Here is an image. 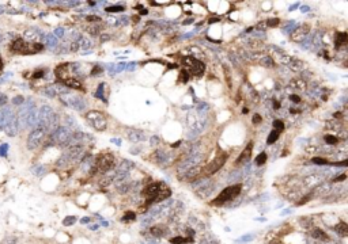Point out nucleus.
<instances>
[{
  "mask_svg": "<svg viewBox=\"0 0 348 244\" xmlns=\"http://www.w3.org/2000/svg\"><path fill=\"white\" fill-rule=\"evenodd\" d=\"M279 23H280V20H279L278 18H272V19H268L267 25H268L269 27H276V26L279 25Z\"/></svg>",
  "mask_w": 348,
  "mask_h": 244,
  "instance_id": "nucleus-35",
  "label": "nucleus"
},
{
  "mask_svg": "<svg viewBox=\"0 0 348 244\" xmlns=\"http://www.w3.org/2000/svg\"><path fill=\"white\" fill-rule=\"evenodd\" d=\"M190 23H192V19H186V20H184V25H190Z\"/></svg>",
  "mask_w": 348,
  "mask_h": 244,
  "instance_id": "nucleus-55",
  "label": "nucleus"
},
{
  "mask_svg": "<svg viewBox=\"0 0 348 244\" xmlns=\"http://www.w3.org/2000/svg\"><path fill=\"white\" fill-rule=\"evenodd\" d=\"M88 221H90V218H88V217H84V218H82V224H87Z\"/></svg>",
  "mask_w": 348,
  "mask_h": 244,
  "instance_id": "nucleus-53",
  "label": "nucleus"
},
{
  "mask_svg": "<svg viewBox=\"0 0 348 244\" xmlns=\"http://www.w3.org/2000/svg\"><path fill=\"white\" fill-rule=\"evenodd\" d=\"M219 20H220L219 18H211V19H210V23H216V22H219Z\"/></svg>",
  "mask_w": 348,
  "mask_h": 244,
  "instance_id": "nucleus-52",
  "label": "nucleus"
},
{
  "mask_svg": "<svg viewBox=\"0 0 348 244\" xmlns=\"http://www.w3.org/2000/svg\"><path fill=\"white\" fill-rule=\"evenodd\" d=\"M2 69H3V60L0 58V72H2Z\"/></svg>",
  "mask_w": 348,
  "mask_h": 244,
  "instance_id": "nucleus-59",
  "label": "nucleus"
},
{
  "mask_svg": "<svg viewBox=\"0 0 348 244\" xmlns=\"http://www.w3.org/2000/svg\"><path fill=\"white\" fill-rule=\"evenodd\" d=\"M189 69H190V72H192V75H194V76H201V75L204 73V71H206V65L201 63V61H199V60H196V58H194L192 67H190Z\"/></svg>",
  "mask_w": 348,
  "mask_h": 244,
  "instance_id": "nucleus-13",
  "label": "nucleus"
},
{
  "mask_svg": "<svg viewBox=\"0 0 348 244\" xmlns=\"http://www.w3.org/2000/svg\"><path fill=\"white\" fill-rule=\"evenodd\" d=\"M296 27H298V26H296V23H295V22H290L288 25L284 27V31H287V33H291V31H294V30L296 29Z\"/></svg>",
  "mask_w": 348,
  "mask_h": 244,
  "instance_id": "nucleus-34",
  "label": "nucleus"
},
{
  "mask_svg": "<svg viewBox=\"0 0 348 244\" xmlns=\"http://www.w3.org/2000/svg\"><path fill=\"white\" fill-rule=\"evenodd\" d=\"M152 157H154V160L156 161V163H163V161H168V153L165 152V151H155L154 155H152Z\"/></svg>",
  "mask_w": 348,
  "mask_h": 244,
  "instance_id": "nucleus-16",
  "label": "nucleus"
},
{
  "mask_svg": "<svg viewBox=\"0 0 348 244\" xmlns=\"http://www.w3.org/2000/svg\"><path fill=\"white\" fill-rule=\"evenodd\" d=\"M63 83L67 85V87L70 88H75V90H83V87H82V83L79 80H76V79H72V77H67L66 80H63Z\"/></svg>",
  "mask_w": 348,
  "mask_h": 244,
  "instance_id": "nucleus-15",
  "label": "nucleus"
},
{
  "mask_svg": "<svg viewBox=\"0 0 348 244\" xmlns=\"http://www.w3.org/2000/svg\"><path fill=\"white\" fill-rule=\"evenodd\" d=\"M260 122H261V115L260 114H254L253 115V123H254V125H258Z\"/></svg>",
  "mask_w": 348,
  "mask_h": 244,
  "instance_id": "nucleus-41",
  "label": "nucleus"
},
{
  "mask_svg": "<svg viewBox=\"0 0 348 244\" xmlns=\"http://www.w3.org/2000/svg\"><path fill=\"white\" fill-rule=\"evenodd\" d=\"M71 136H72V133H71L70 128L61 126V128H57L56 130H54V133L52 134V140H53V143H56V144H68Z\"/></svg>",
  "mask_w": 348,
  "mask_h": 244,
  "instance_id": "nucleus-6",
  "label": "nucleus"
},
{
  "mask_svg": "<svg viewBox=\"0 0 348 244\" xmlns=\"http://www.w3.org/2000/svg\"><path fill=\"white\" fill-rule=\"evenodd\" d=\"M313 163L314 164H318V166H325V164H328V160L326 159H322V157H313Z\"/></svg>",
  "mask_w": 348,
  "mask_h": 244,
  "instance_id": "nucleus-31",
  "label": "nucleus"
},
{
  "mask_svg": "<svg viewBox=\"0 0 348 244\" xmlns=\"http://www.w3.org/2000/svg\"><path fill=\"white\" fill-rule=\"evenodd\" d=\"M346 178H347V176H346V175H342V176H339V178H336V179H335V182H343L344 179H346Z\"/></svg>",
  "mask_w": 348,
  "mask_h": 244,
  "instance_id": "nucleus-50",
  "label": "nucleus"
},
{
  "mask_svg": "<svg viewBox=\"0 0 348 244\" xmlns=\"http://www.w3.org/2000/svg\"><path fill=\"white\" fill-rule=\"evenodd\" d=\"M151 145H156V144H159V139L156 136H154V137H151Z\"/></svg>",
  "mask_w": 348,
  "mask_h": 244,
  "instance_id": "nucleus-44",
  "label": "nucleus"
},
{
  "mask_svg": "<svg viewBox=\"0 0 348 244\" xmlns=\"http://www.w3.org/2000/svg\"><path fill=\"white\" fill-rule=\"evenodd\" d=\"M333 117H335V118H340V117H342V113H335Z\"/></svg>",
  "mask_w": 348,
  "mask_h": 244,
  "instance_id": "nucleus-57",
  "label": "nucleus"
},
{
  "mask_svg": "<svg viewBox=\"0 0 348 244\" xmlns=\"http://www.w3.org/2000/svg\"><path fill=\"white\" fill-rule=\"evenodd\" d=\"M124 68H125V64H124V63H120V64L117 65V68H116V71H117V72H120V71H122V69H124Z\"/></svg>",
  "mask_w": 348,
  "mask_h": 244,
  "instance_id": "nucleus-46",
  "label": "nucleus"
},
{
  "mask_svg": "<svg viewBox=\"0 0 348 244\" xmlns=\"http://www.w3.org/2000/svg\"><path fill=\"white\" fill-rule=\"evenodd\" d=\"M335 45L336 48H340L342 45H344V43L347 42V33L346 31H340L336 34V39H335Z\"/></svg>",
  "mask_w": 348,
  "mask_h": 244,
  "instance_id": "nucleus-17",
  "label": "nucleus"
},
{
  "mask_svg": "<svg viewBox=\"0 0 348 244\" xmlns=\"http://www.w3.org/2000/svg\"><path fill=\"white\" fill-rule=\"evenodd\" d=\"M136 218V214L135 212H127L122 217V221H129V220H135Z\"/></svg>",
  "mask_w": 348,
  "mask_h": 244,
  "instance_id": "nucleus-32",
  "label": "nucleus"
},
{
  "mask_svg": "<svg viewBox=\"0 0 348 244\" xmlns=\"http://www.w3.org/2000/svg\"><path fill=\"white\" fill-rule=\"evenodd\" d=\"M44 73H45V72H44L42 69L36 71V72L33 73V79H40V77H42V76H44Z\"/></svg>",
  "mask_w": 348,
  "mask_h": 244,
  "instance_id": "nucleus-39",
  "label": "nucleus"
},
{
  "mask_svg": "<svg viewBox=\"0 0 348 244\" xmlns=\"http://www.w3.org/2000/svg\"><path fill=\"white\" fill-rule=\"evenodd\" d=\"M252 148H253V144H248L246 148H245L244 151H242V153L238 156L237 159V166H240V164H244V163H248L249 160H250V156H252Z\"/></svg>",
  "mask_w": 348,
  "mask_h": 244,
  "instance_id": "nucleus-11",
  "label": "nucleus"
},
{
  "mask_svg": "<svg viewBox=\"0 0 348 244\" xmlns=\"http://www.w3.org/2000/svg\"><path fill=\"white\" fill-rule=\"evenodd\" d=\"M290 99H291L292 102H295V103H299V102H301V98H299L298 95H291V97H290Z\"/></svg>",
  "mask_w": 348,
  "mask_h": 244,
  "instance_id": "nucleus-43",
  "label": "nucleus"
},
{
  "mask_svg": "<svg viewBox=\"0 0 348 244\" xmlns=\"http://www.w3.org/2000/svg\"><path fill=\"white\" fill-rule=\"evenodd\" d=\"M301 11H302V12H309L310 8H309L308 6H302V7H301Z\"/></svg>",
  "mask_w": 348,
  "mask_h": 244,
  "instance_id": "nucleus-48",
  "label": "nucleus"
},
{
  "mask_svg": "<svg viewBox=\"0 0 348 244\" xmlns=\"http://www.w3.org/2000/svg\"><path fill=\"white\" fill-rule=\"evenodd\" d=\"M79 46H82L83 49H87V48H91V41L90 39H86V38H80L79 39Z\"/></svg>",
  "mask_w": 348,
  "mask_h": 244,
  "instance_id": "nucleus-26",
  "label": "nucleus"
},
{
  "mask_svg": "<svg viewBox=\"0 0 348 244\" xmlns=\"http://www.w3.org/2000/svg\"><path fill=\"white\" fill-rule=\"evenodd\" d=\"M44 49V46L38 42H34V43H27L26 41L23 39H15L14 42L10 45V50L15 54H34V53H38Z\"/></svg>",
  "mask_w": 348,
  "mask_h": 244,
  "instance_id": "nucleus-1",
  "label": "nucleus"
},
{
  "mask_svg": "<svg viewBox=\"0 0 348 244\" xmlns=\"http://www.w3.org/2000/svg\"><path fill=\"white\" fill-rule=\"evenodd\" d=\"M309 31H310V27H309V25H303V26H299V27H296V29L294 30V33H292V39L295 41V42H299L301 43L303 39L306 38V37H308V34H309Z\"/></svg>",
  "mask_w": 348,
  "mask_h": 244,
  "instance_id": "nucleus-9",
  "label": "nucleus"
},
{
  "mask_svg": "<svg viewBox=\"0 0 348 244\" xmlns=\"http://www.w3.org/2000/svg\"><path fill=\"white\" fill-rule=\"evenodd\" d=\"M66 121H67V123H68V126H72V128H76V122H75L74 119H72V117L67 115V117H66ZM68 126H67V128H68Z\"/></svg>",
  "mask_w": 348,
  "mask_h": 244,
  "instance_id": "nucleus-38",
  "label": "nucleus"
},
{
  "mask_svg": "<svg viewBox=\"0 0 348 244\" xmlns=\"http://www.w3.org/2000/svg\"><path fill=\"white\" fill-rule=\"evenodd\" d=\"M226 159H227V153L219 155L216 159H214L210 164H208V167L206 168V170H204V174H206V175H212V174H215L218 170H220V168L223 167V164H224V161H226Z\"/></svg>",
  "mask_w": 348,
  "mask_h": 244,
  "instance_id": "nucleus-7",
  "label": "nucleus"
},
{
  "mask_svg": "<svg viewBox=\"0 0 348 244\" xmlns=\"http://www.w3.org/2000/svg\"><path fill=\"white\" fill-rule=\"evenodd\" d=\"M150 231H151L152 236H155V238H161V236H163V233L166 232V229L163 228L162 225H155V226H152Z\"/></svg>",
  "mask_w": 348,
  "mask_h": 244,
  "instance_id": "nucleus-19",
  "label": "nucleus"
},
{
  "mask_svg": "<svg viewBox=\"0 0 348 244\" xmlns=\"http://www.w3.org/2000/svg\"><path fill=\"white\" fill-rule=\"evenodd\" d=\"M335 229H336V232L342 236V238H346V236L348 235V226H347L346 222H339V224L336 225Z\"/></svg>",
  "mask_w": 348,
  "mask_h": 244,
  "instance_id": "nucleus-18",
  "label": "nucleus"
},
{
  "mask_svg": "<svg viewBox=\"0 0 348 244\" xmlns=\"http://www.w3.org/2000/svg\"><path fill=\"white\" fill-rule=\"evenodd\" d=\"M312 236L314 239H318V240H326V239H328V235H326L324 231H321L320 228H316L314 231L312 232Z\"/></svg>",
  "mask_w": 348,
  "mask_h": 244,
  "instance_id": "nucleus-20",
  "label": "nucleus"
},
{
  "mask_svg": "<svg viewBox=\"0 0 348 244\" xmlns=\"http://www.w3.org/2000/svg\"><path fill=\"white\" fill-rule=\"evenodd\" d=\"M186 242H188V239L181 238V236H177V238L170 239V243H172V244H184V243H186Z\"/></svg>",
  "mask_w": 348,
  "mask_h": 244,
  "instance_id": "nucleus-29",
  "label": "nucleus"
},
{
  "mask_svg": "<svg viewBox=\"0 0 348 244\" xmlns=\"http://www.w3.org/2000/svg\"><path fill=\"white\" fill-rule=\"evenodd\" d=\"M335 166H339V167H347L348 166V161L347 160H343L340 163H335Z\"/></svg>",
  "mask_w": 348,
  "mask_h": 244,
  "instance_id": "nucleus-45",
  "label": "nucleus"
},
{
  "mask_svg": "<svg viewBox=\"0 0 348 244\" xmlns=\"http://www.w3.org/2000/svg\"><path fill=\"white\" fill-rule=\"evenodd\" d=\"M265 161H267V153L265 152H261L257 157H256V164H257V166H261V164H264Z\"/></svg>",
  "mask_w": 348,
  "mask_h": 244,
  "instance_id": "nucleus-24",
  "label": "nucleus"
},
{
  "mask_svg": "<svg viewBox=\"0 0 348 244\" xmlns=\"http://www.w3.org/2000/svg\"><path fill=\"white\" fill-rule=\"evenodd\" d=\"M114 166V157L110 153H104L101 155L94 163V170L101 171V172H106L112 167Z\"/></svg>",
  "mask_w": 348,
  "mask_h": 244,
  "instance_id": "nucleus-4",
  "label": "nucleus"
},
{
  "mask_svg": "<svg viewBox=\"0 0 348 244\" xmlns=\"http://www.w3.org/2000/svg\"><path fill=\"white\" fill-rule=\"evenodd\" d=\"M279 139V132H276V130H272L271 133H269L268 139H267V144H274L276 143V140Z\"/></svg>",
  "mask_w": 348,
  "mask_h": 244,
  "instance_id": "nucleus-22",
  "label": "nucleus"
},
{
  "mask_svg": "<svg viewBox=\"0 0 348 244\" xmlns=\"http://www.w3.org/2000/svg\"><path fill=\"white\" fill-rule=\"evenodd\" d=\"M298 6H299L298 3H296V4H294V6H291V7H290V11H294V10H295V8H296V7H298Z\"/></svg>",
  "mask_w": 348,
  "mask_h": 244,
  "instance_id": "nucleus-54",
  "label": "nucleus"
},
{
  "mask_svg": "<svg viewBox=\"0 0 348 244\" xmlns=\"http://www.w3.org/2000/svg\"><path fill=\"white\" fill-rule=\"evenodd\" d=\"M86 119L88 121V123H90L91 126H93L94 129L100 130V132H102V130L106 129L108 126V121H106V117H105L104 114H102L101 111H97V110H93V111H88L87 115H86Z\"/></svg>",
  "mask_w": 348,
  "mask_h": 244,
  "instance_id": "nucleus-3",
  "label": "nucleus"
},
{
  "mask_svg": "<svg viewBox=\"0 0 348 244\" xmlns=\"http://www.w3.org/2000/svg\"><path fill=\"white\" fill-rule=\"evenodd\" d=\"M86 20H88V22H93V23H97V22H100V20H101V18H100V16H95V15H87Z\"/></svg>",
  "mask_w": 348,
  "mask_h": 244,
  "instance_id": "nucleus-37",
  "label": "nucleus"
},
{
  "mask_svg": "<svg viewBox=\"0 0 348 244\" xmlns=\"http://www.w3.org/2000/svg\"><path fill=\"white\" fill-rule=\"evenodd\" d=\"M188 80H189V72H188V71H181L180 81H181V83H186Z\"/></svg>",
  "mask_w": 348,
  "mask_h": 244,
  "instance_id": "nucleus-30",
  "label": "nucleus"
},
{
  "mask_svg": "<svg viewBox=\"0 0 348 244\" xmlns=\"http://www.w3.org/2000/svg\"><path fill=\"white\" fill-rule=\"evenodd\" d=\"M45 133H46V130H45V128H42V126L34 129L33 132L30 133L29 139H27V147H29V149H36V148H38L41 145V143L44 141Z\"/></svg>",
  "mask_w": 348,
  "mask_h": 244,
  "instance_id": "nucleus-5",
  "label": "nucleus"
},
{
  "mask_svg": "<svg viewBox=\"0 0 348 244\" xmlns=\"http://www.w3.org/2000/svg\"><path fill=\"white\" fill-rule=\"evenodd\" d=\"M261 64L267 65V67H274V60H272L271 57L265 56V57H262V60H261Z\"/></svg>",
  "mask_w": 348,
  "mask_h": 244,
  "instance_id": "nucleus-33",
  "label": "nucleus"
},
{
  "mask_svg": "<svg viewBox=\"0 0 348 244\" xmlns=\"http://www.w3.org/2000/svg\"><path fill=\"white\" fill-rule=\"evenodd\" d=\"M128 140L132 143H139V141H144L146 140V134L139 129H132L128 132Z\"/></svg>",
  "mask_w": 348,
  "mask_h": 244,
  "instance_id": "nucleus-12",
  "label": "nucleus"
},
{
  "mask_svg": "<svg viewBox=\"0 0 348 244\" xmlns=\"http://www.w3.org/2000/svg\"><path fill=\"white\" fill-rule=\"evenodd\" d=\"M241 188H242L241 184H234V186L226 187L216 198L214 199L211 205H212V206H220L222 204H224V202L231 201V199H234L235 197H238V195H240Z\"/></svg>",
  "mask_w": 348,
  "mask_h": 244,
  "instance_id": "nucleus-2",
  "label": "nucleus"
},
{
  "mask_svg": "<svg viewBox=\"0 0 348 244\" xmlns=\"http://www.w3.org/2000/svg\"><path fill=\"white\" fill-rule=\"evenodd\" d=\"M250 240H253V235H245L240 242H250Z\"/></svg>",
  "mask_w": 348,
  "mask_h": 244,
  "instance_id": "nucleus-42",
  "label": "nucleus"
},
{
  "mask_svg": "<svg viewBox=\"0 0 348 244\" xmlns=\"http://www.w3.org/2000/svg\"><path fill=\"white\" fill-rule=\"evenodd\" d=\"M274 128L276 132H283L284 130V123L282 121H279V119H276V121H274Z\"/></svg>",
  "mask_w": 348,
  "mask_h": 244,
  "instance_id": "nucleus-27",
  "label": "nucleus"
},
{
  "mask_svg": "<svg viewBox=\"0 0 348 244\" xmlns=\"http://www.w3.org/2000/svg\"><path fill=\"white\" fill-rule=\"evenodd\" d=\"M102 72V68L101 67H94V69L91 71V76H97V73L100 75Z\"/></svg>",
  "mask_w": 348,
  "mask_h": 244,
  "instance_id": "nucleus-40",
  "label": "nucleus"
},
{
  "mask_svg": "<svg viewBox=\"0 0 348 244\" xmlns=\"http://www.w3.org/2000/svg\"><path fill=\"white\" fill-rule=\"evenodd\" d=\"M324 140H325V143L329 144V145H335V144H337V141H339V139H337L336 136H332V134H326L325 137H324Z\"/></svg>",
  "mask_w": 348,
  "mask_h": 244,
  "instance_id": "nucleus-23",
  "label": "nucleus"
},
{
  "mask_svg": "<svg viewBox=\"0 0 348 244\" xmlns=\"http://www.w3.org/2000/svg\"><path fill=\"white\" fill-rule=\"evenodd\" d=\"M67 105H70L72 109L78 110V111H82L84 107H86V102L84 99H82L79 97H68V102Z\"/></svg>",
  "mask_w": 348,
  "mask_h": 244,
  "instance_id": "nucleus-10",
  "label": "nucleus"
},
{
  "mask_svg": "<svg viewBox=\"0 0 348 244\" xmlns=\"http://www.w3.org/2000/svg\"><path fill=\"white\" fill-rule=\"evenodd\" d=\"M291 84L294 88H296V90H305V87H306V83L302 80V79H294V80L291 81Z\"/></svg>",
  "mask_w": 348,
  "mask_h": 244,
  "instance_id": "nucleus-21",
  "label": "nucleus"
},
{
  "mask_svg": "<svg viewBox=\"0 0 348 244\" xmlns=\"http://www.w3.org/2000/svg\"><path fill=\"white\" fill-rule=\"evenodd\" d=\"M279 107H280V103H279V102H275V109H279Z\"/></svg>",
  "mask_w": 348,
  "mask_h": 244,
  "instance_id": "nucleus-58",
  "label": "nucleus"
},
{
  "mask_svg": "<svg viewBox=\"0 0 348 244\" xmlns=\"http://www.w3.org/2000/svg\"><path fill=\"white\" fill-rule=\"evenodd\" d=\"M54 34H56L57 37H61V35L64 34V30H63V29H57L56 31H54Z\"/></svg>",
  "mask_w": 348,
  "mask_h": 244,
  "instance_id": "nucleus-47",
  "label": "nucleus"
},
{
  "mask_svg": "<svg viewBox=\"0 0 348 244\" xmlns=\"http://www.w3.org/2000/svg\"><path fill=\"white\" fill-rule=\"evenodd\" d=\"M106 10L108 12H121V11H124V7L122 6H113V7H106Z\"/></svg>",
  "mask_w": 348,
  "mask_h": 244,
  "instance_id": "nucleus-28",
  "label": "nucleus"
},
{
  "mask_svg": "<svg viewBox=\"0 0 348 244\" xmlns=\"http://www.w3.org/2000/svg\"><path fill=\"white\" fill-rule=\"evenodd\" d=\"M104 85H105V84H100V85H98L97 94H95V97L100 98V99H104Z\"/></svg>",
  "mask_w": 348,
  "mask_h": 244,
  "instance_id": "nucleus-36",
  "label": "nucleus"
},
{
  "mask_svg": "<svg viewBox=\"0 0 348 244\" xmlns=\"http://www.w3.org/2000/svg\"><path fill=\"white\" fill-rule=\"evenodd\" d=\"M283 64H286L288 68H291L292 71L298 72V71H302L303 67H305V63L301 61L299 58H295V57H290V56H283L282 58Z\"/></svg>",
  "mask_w": 348,
  "mask_h": 244,
  "instance_id": "nucleus-8",
  "label": "nucleus"
},
{
  "mask_svg": "<svg viewBox=\"0 0 348 244\" xmlns=\"http://www.w3.org/2000/svg\"><path fill=\"white\" fill-rule=\"evenodd\" d=\"M290 212H291V210H284V212H283V213H282V216H283V214H288V213H290Z\"/></svg>",
  "mask_w": 348,
  "mask_h": 244,
  "instance_id": "nucleus-60",
  "label": "nucleus"
},
{
  "mask_svg": "<svg viewBox=\"0 0 348 244\" xmlns=\"http://www.w3.org/2000/svg\"><path fill=\"white\" fill-rule=\"evenodd\" d=\"M98 226H100V225L94 224V225H91V226H90V229H93V231H95V229H98Z\"/></svg>",
  "mask_w": 348,
  "mask_h": 244,
  "instance_id": "nucleus-56",
  "label": "nucleus"
},
{
  "mask_svg": "<svg viewBox=\"0 0 348 244\" xmlns=\"http://www.w3.org/2000/svg\"><path fill=\"white\" fill-rule=\"evenodd\" d=\"M135 167V164L132 161H128V160H122L120 163V166L117 168V172H125V174H129V171Z\"/></svg>",
  "mask_w": 348,
  "mask_h": 244,
  "instance_id": "nucleus-14",
  "label": "nucleus"
},
{
  "mask_svg": "<svg viewBox=\"0 0 348 244\" xmlns=\"http://www.w3.org/2000/svg\"><path fill=\"white\" fill-rule=\"evenodd\" d=\"M139 12H140L142 15H146V14H147V10L143 8V7H139Z\"/></svg>",
  "mask_w": 348,
  "mask_h": 244,
  "instance_id": "nucleus-49",
  "label": "nucleus"
},
{
  "mask_svg": "<svg viewBox=\"0 0 348 244\" xmlns=\"http://www.w3.org/2000/svg\"><path fill=\"white\" fill-rule=\"evenodd\" d=\"M112 143H114L116 145H121V140H117V139H113V140H112Z\"/></svg>",
  "mask_w": 348,
  "mask_h": 244,
  "instance_id": "nucleus-51",
  "label": "nucleus"
},
{
  "mask_svg": "<svg viewBox=\"0 0 348 244\" xmlns=\"http://www.w3.org/2000/svg\"><path fill=\"white\" fill-rule=\"evenodd\" d=\"M75 222H76V217H75V216H68L67 218H64L63 224L66 226H71L72 224H75Z\"/></svg>",
  "mask_w": 348,
  "mask_h": 244,
  "instance_id": "nucleus-25",
  "label": "nucleus"
}]
</instances>
